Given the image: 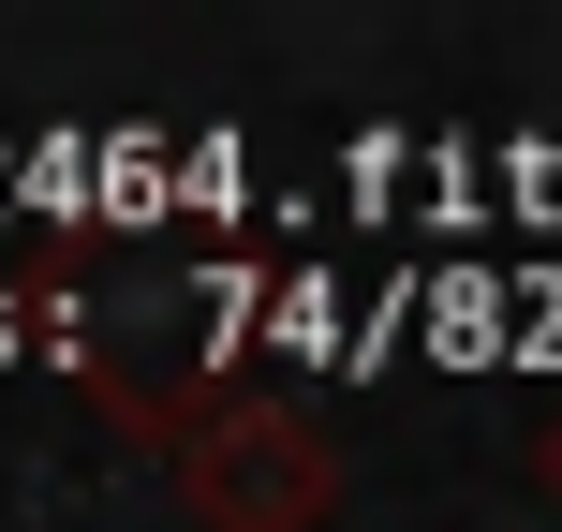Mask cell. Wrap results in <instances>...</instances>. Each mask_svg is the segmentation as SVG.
<instances>
[{"label": "cell", "instance_id": "1", "mask_svg": "<svg viewBox=\"0 0 562 532\" xmlns=\"http://www.w3.org/2000/svg\"><path fill=\"white\" fill-rule=\"evenodd\" d=\"M548 503H562V444H548Z\"/></svg>", "mask_w": 562, "mask_h": 532}]
</instances>
